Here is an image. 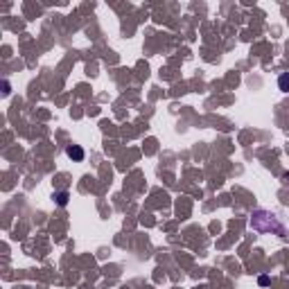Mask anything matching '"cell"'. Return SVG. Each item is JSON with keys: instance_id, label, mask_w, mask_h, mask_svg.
<instances>
[{"instance_id": "obj_2", "label": "cell", "mask_w": 289, "mask_h": 289, "mask_svg": "<svg viewBox=\"0 0 289 289\" xmlns=\"http://www.w3.org/2000/svg\"><path fill=\"white\" fill-rule=\"evenodd\" d=\"M66 156L68 158H72L75 163H79V161H84V149L79 147V144H66Z\"/></svg>"}, {"instance_id": "obj_4", "label": "cell", "mask_w": 289, "mask_h": 289, "mask_svg": "<svg viewBox=\"0 0 289 289\" xmlns=\"http://www.w3.org/2000/svg\"><path fill=\"white\" fill-rule=\"evenodd\" d=\"M278 88L282 90V93H289V72H282V75L278 77Z\"/></svg>"}, {"instance_id": "obj_1", "label": "cell", "mask_w": 289, "mask_h": 289, "mask_svg": "<svg viewBox=\"0 0 289 289\" xmlns=\"http://www.w3.org/2000/svg\"><path fill=\"white\" fill-rule=\"evenodd\" d=\"M248 226H251L255 233H275V235H280V237L284 235V224L280 221V217L271 210H262V208L251 215Z\"/></svg>"}, {"instance_id": "obj_5", "label": "cell", "mask_w": 289, "mask_h": 289, "mask_svg": "<svg viewBox=\"0 0 289 289\" xmlns=\"http://www.w3.org/2000/svg\"><path fill=\"white\" fill-rule=\"evenodd\" d=\"M257 284H260V287H266V284H269V275H260V278H257Z\"/></svg>"}, {"instance_id": "obj_6", "label": "cell", "mask_w": 289, "mask_h": 289, "mask_svg": "<svg viewBox=\"0 0 289 289\" xmlns=\"http://www.w3.org/2000/svg\"><path fill=\"white\" fill-rule=\"evenodd\" d=\"M282 179H284V183H289V172H287V174L282 176Z\"/></svg>"}, {"instance_id": "obj_3", "label": "cell", "mask_w": 289, "mask_h": 289, "mask_svg": "<svg viewBox=\"0 0 289 289\" xmlns=\"http://www.w3.org/2000/svg\"><path fill=\"white\" fill-rule=\"evenodd\" d=\"M52 199H54V203H57V206H66L68 199H70V194H68L66 190H61V192H54Z\"/></svg>"}]
</instances>
